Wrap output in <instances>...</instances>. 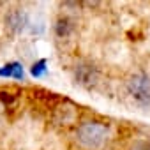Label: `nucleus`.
Here are the masks:
<instances>
[{
    "label": "nucleus",
    "mask_w": 150,
    "mask_h": 150,
    "mask_svg": "<svg viewBox=\"0 0 150 150\" xmlns=\"http://www.w3.org/2000/svg\"><path fill=\"white\" fill-rule=\"evenodd\" d=\"M74 76H76V81L83 87H92L97 81V69L90 64H80L74 71Z\"/></svg>",
    "instance_id": "7ed1b4c3"
},
{
    "label": "nucleus",
    "mask_w": 150,
    "mask_h": 150,
    "mask_svg": "<svg viewBox=\"0 0 150 150\" xmlns=\"http://www.w3.org/2000/svg\"><path fill=\"white\" fill-rule=\"evenodd\" d=\"M6 23H7V28H9V30H13V32L18 34V32H21V30L27 27L28 16H27V13H23V11H20V9H13V11L7 14Z\"/></svg>",
    "instance_id": "20e7f679"
},
{
    "label": "nucleus",
    "mask_w": 150,
    "mask_h": 150,
    "mask_svg": "<svg viewBox=\"0 0 150 150\" xmlns=\"http://www.w3.org/2000/svg\"><path fill=\"white\" fill-rule=\"evenodd\" d=\"M108 134H110V131H108L106 124L90 120V122H83L78 127V131H76V141L85 150H99L106 143Z\"/></svg>",
    "instance_id": "f257e3e1"
},
{
    "label": "nucleus",
    "mask_w": 150,
    "mask_h": 150,
    "mask_svg": "<svg viewBox=\"0 0 150 150\" xmlns=\"http://www.w3.org/2000/svg\"><path fill=\"white\" fill-rule=\"evenodd\" d=\"M132 150H150V143H145V141H138V143L132 146Z\"/></svg>",
    "instance_id": "6e6552de"
},
{
    "label": "nucleus",
    "mask_w": 150,
    "mask_h": 150,
    "mask_svg": "<svg viewBox=\"0 0 150 150\" xmlns=\"http://www.w3.org/2000/svg\"><path fill=\"white\" fill-rule=\"evenodd\" d=\"M46 71H48V60L46 58H41L30 65V74L34 78H42L46 74Z\"/></svg>",
    "instance_id": "423d86ee"
},
{
    "label": "nucleus",
    "mask_w": 150,
    "mask_h": 150,
    "mask_svg": "<svg viewBox=\"0 0 150 150\" xmlns=\"http://www.w3.org/2000/svg\"><path fill=\"white\" fill-rule=\"evenodd\" d=\"M71 30H72V23H71L67 18L58 20L57 25H55V32H57L58 37H67V35L71 34Z\"/></svg>",
    "instance_id": "0eeeda50"
},
{
    "label": "nucleus",
    "mask_w": 150,
    "mask_h": 150,
    "mask_svg": "<svg viewBox=\"0 0 150 150\" xmlns=\"http://www.w3.org/2000/svg\"><path fill=\"white\" fill-rule=\"evenodd\" d=\"M0 78H14L18 81H23L25 78V71L20 62H9L6 65L0 67Z\"/></svg>",
    "instance_id": "39448f33"
},
{
    "label": "nucleus",
    "mask_w": 150,
    "mask_h": 150,
    "mask_svg": "<svg viewBox=\"0 0 150 150\" xmlns=\"http://www.w3.org/2000/svg\"><path fill=\"white\" fill-rule=\"evenodd\" d=\"M127 92L129 96L138 103V104H150V76L143 72L132 74V76L127 80Z\"/></svg>",
    "instance_id": "f03ea898"
}]
</instances>
